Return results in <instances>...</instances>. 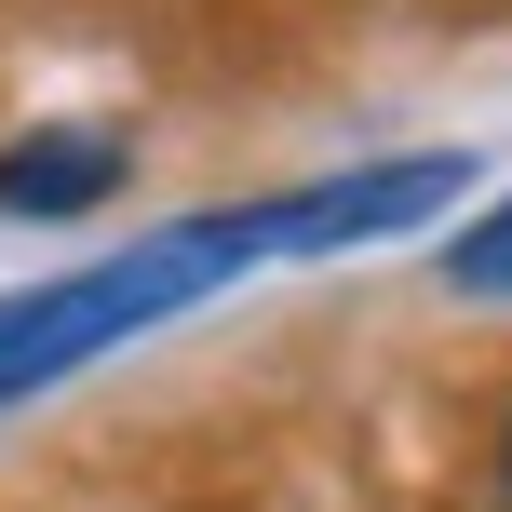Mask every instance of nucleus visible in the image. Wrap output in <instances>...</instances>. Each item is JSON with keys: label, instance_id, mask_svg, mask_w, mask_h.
I'll return each instance as SVG.
<instances>
[{"label": "nucleus", "instance_id": "obj_4", "mask_svg": "<svg viewBox=\"0 0 512 512\" xmlns=\"http://www.w3.org/2000/svg\"><path fill=\"white\" fill-rule=\"evenodd\" d=\"M499 472H512V445H499Z\"/></svg>", "mask_w": 512, "mask_h": 512}, {"label": "nucleus", "instance_id": "obj_2", "mask_svg": "<svg viewBox=\"0 0 512 512\" xmlns=\"http://www.w3.org/2000/svg\"><path fill=\"white\" fill-rule=\"evenodd\" d=\"M108 189H122V135L108 122H41V135H14L0 149V216H95Z\"/></svg>", "mask_w": 512, "mask_h": 512}, {"label": "nucleus", "instance_id": "obj_1", "mask_svg": "<svg viewBox=\"0 0 512 512\" xmlns=\"http://www.w3.org/2000/svg\"><path fill=\"white\" fill-rule=\"evenodd\" d=\"M472 189L459 149H405V162H364V176H310V189H270V203H216V216H176V230L95 256V270H54L27 297H0V418L68 391L81 364H108L122 337L176 324V310L230 297L243 270L270 256H351V243H391L418 216H445Z\"/></svg>", "mask_w": 512, "mask_h": 512}, {"label": "nucleus", "instance_id": "obj_3", "mask_svg": "<svg viewBox=\"0 0 512 512\" xmlns=\"http://www.w3.org/2000/svg\"><path fill=\"white\" fill-rule=\"evenodd\" d=\"M432 283H445V297H486V310H512V203H499V216H472V230L432 256Z\"/></svg>", "mask_w": 512, "mask_h": 512}]
</instances>
